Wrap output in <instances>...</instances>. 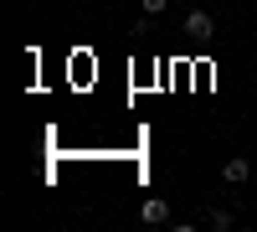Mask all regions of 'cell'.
Masks as SVG:
<instances>
[{"label": "cell", "instance_id": "4", "mask_svg": "<svg viewBox=\"0 0 257 232\" xmlns=\"http://www.w3.org/2000/svg\"><path fill=\"white\" fill-rule=\"evenodd\" d=\"M211 227H216V232H231V227H237V217H231V212H211Z\"/></svg>", "mask_w": 257, "mask_h": 232}, {"label": "cell", "instance_id": "5", "mask_svg": "<svg viewBox=\"0 0 257 232\" xmlns=\"http://www.w3.org/2000/svg\"><path fill=\"white\" fill-rule=\"evenodd\" d=\"M139 6H144V16H160V11L170 6V0H139Z\"/></svg>", "mask_w": 257, "mask_h": 232}, {"label": "cell", "instance_id": "1", "mask_svg": "<svg viewBox=\"0 0 257 232\" xmlns=\"http://www.w3.org/2000/svg\"><path fill=\"white\" fill-rule=\"evenodd\" d=\"M180 31L196 36V41H206V36H216V21H211V11H190V16L180 21Z\"/></svg>", "mask_w": 257, "mask_h": 232}, {"label": "cell", "instance_id": "3", "mask_svg": "<svg viewBox=\"0 0 257 232\" xmlns=\"http://www.w3.org/2000/svg\"><path fill=\"white\" fill-rule=\"evenodd\" d=\"M139 217H144V222H155V227H160V222H170V206H165V196H149V201L139 206Z\"/></svg>", "mask_w": 257, "mask_h": 232}, {"label": "cell", "instance_id": "2", "mask_svg": "<svg viewBox=\"0 0 257 232\" xmlns=\"http://www.w3.org/2000/svg\"><path fill=\"white\" fill-rule=\"evenodd\" d=\"M247 176H252V160H247V155H231V160L221 165V181H226V186H242Z\"/></svg>", "mask_w": 257, "mask_h": 232}]
</instances>
